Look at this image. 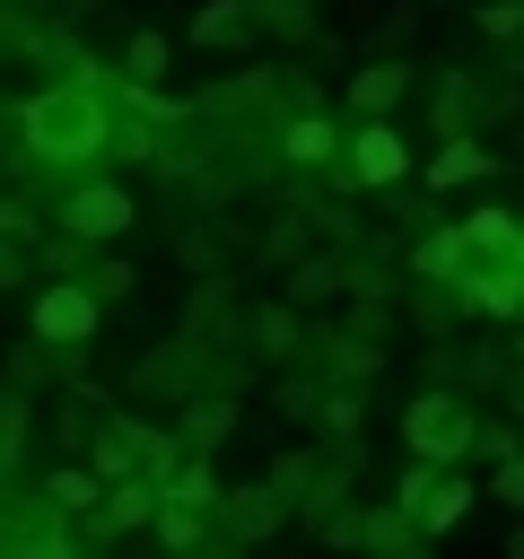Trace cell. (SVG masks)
<instances>
[{"mask_svg": "<svg viewBox=\"0 0 524 559\" xmlns=\"http://www.w3.org/2000/svg\"><path fill=\"white\" fill-rule=\"evenodd\" d=\"M105 148H114V105H105V79H96V70H70L61 87H44V96L17 105V157H26V166L79 175V166H96Z\"/></svg>", "mask_w": 524, "mask_h": 559, "instance_id": "obj_1", "label": "cell"}, {"mask_svg": "<svg viewBox=\"0 0 524 559\" xmlns=\"http://www.w3.org/2000/svg\"><path fill=\"white\" fill-rule=\"evenodd\" d=\"M402 445H410L419 463H463V454H480V411H472L463 393L428 384V393H410V411H402Z\"/></svg>", "mask_w": 524, "mask_h": 559, "instance_id": "obj_2", "label": "cell"}, {"mask_svg": "<svg viewBox=\"0 0 524 559\" xmlns=\"http://www.w3.org/2000/svg\"><path fill=\"white\" fill-rule=\"evenodd\" d=\"M402 175H410V140L393 131V114H367V122L349 131V148H341L332 183H341V192H393Z\"/></svg>", "mask_w": 524, "mask_h": 559, "instance_id": "obj_3", "label": "cell"}, {"mask_svg": "<svg viewBox=\"0 0 524 559\" xmlns=\"http://www.w3.org/2000/svg\"><path fill=\"white\" fill-rule=\"evenodd\" d=\"M96 323H105V297H96L87 280H44L35 306H26V332L52 341V349H70V358L96 341Z\"/></svg>", "mask_w": 524, "mask_h": 559, "instance_id": "obj_4", "label": "cell"}, {"mask_svg": "<svg viewBox=\"0 0 524 559\" xmlns=\"http://www.w3.org/2000/svg\"><path fill=\"white\" fill-rule=\"evenodd\" d=\"M52 227H70L79 245H114V236L140 227V192H131V183H105V175H96V183H70L61 210H52Z\"/></svg>", "mask_w": 524, "mask_h": 559, "instance_id": "obj_5", "label": "cell"}, {"mask_svg": "<svg viewBox=\"0 0 524 559\" xmlns=\"http://www.w3.org/2000/svg\"><path fill=\"white\" fill-rule=\"evenodd\" d=\"M288 515H297V498H288L279 480H245V489H227V498H218V524H227L245 550H253V542H271Z\"/></svg>", "mask_w": 524, "mask_h": 559, "instance_id": "obj_6", "label": "cell"}, {"mask_svg": "<svg viewBox=\"0 0 524 559\" xmlns=\"http://www.w3.org/2000/svg\"><path fill=\"white\" fill-rule=\"evenodd\" d=\"M454 297H463L472 314H498V323H507V314H524V262H515L507 245H498V262H480V253H472V262H463V280H454Z\"/></svg>", "mask_w": 524, "mask_h": 559, "instance_id": "obj_7", "label": "cell"}, {"mask_svg": "<svg viewBox=\"0 0 524 559\" xmlns=\"http://www.w3.org/2000/svg\"><path fill=\"white\" fill-rule=\"evenodd\" d=\"M410 87H419V70H410L402 52H376V61L349 70V114H358V122H367V114H393Z\"/></svg>", "mask_w": 524, "mask_h": 559, "instance_id": "obj_8", "label": "cell"}, {"mask_svg": "<svg viewBox=\"0 0 524 559\" xmlns=\"http://www.w3.org/2000/svg\"><path fill=\"white\" fill-rule=\"evenodd\" d=\"M157 498H166V489H157V472H131V480H105V507L87 515V533H96V542H122L131 524H148V515H157Z\"/></svg>", "mask_w": 524, "mask_h": 559, "instance_id": "obj_9", "label": "cell"}, {"mask_svg": "<svg viewBox=\"0 0 524 559\" xmlns=\"http://www.w3.org/2000/svg\"><path fill=\"white\" fill-rule=\"evenodd\" d=\"M349 288V253H332V245H306L288 271H279V297L288 306H323V297H341Z\"/></svg>", "mask_w": 524, "mask_h": 559, "instance_id": "obj_10", "label": "cell"}, {"mask_svg": "<svg viewBox=\"0 0 524 559\" xmlns=\"http://www.w3.org/2000/svg\"><path fill=\"white\" fill-rule=\"evenodd\" d=\"M245 332H253V358H271V367H297V358H306V323H297L288 297H253Z\"/></svg>", "mask_w": 524, "mask_h": 559, "instance_id": "obj_11", "label": "cell"}, {"mask_svg": "<svg viewBox=\"0 0 524 559\" xmlns=\"http://www.w3.org/2000/svg\"><path fill=\"white\" fill-rule=\"evenodd\" d=\"M341 148H349V140H341V122H332V114H314V105L279 122V157H288V166H341Z\"/></svg>", "mask_w": 524, "mask_h": 559, "instance_id": "obj_12", "label": "cell"}, {"mask_svg": "<svg viewBox=\"0 0 524 559\" xmlns=\"http://www.w3.org/2000/svg\"><path fill=\"white\" fill-rule=\"evenodd\" d=\"M44 507H52V515H79V524H87V515L105 507V472H96V463H79V454H61V463L44 472Z\"/></svg>", "mask_w": 524, "mask_h": 559, "instance_id": "obj_13", "label": "cell"}, {"mask_svg": "<svg viewBox=\"0 0 524 559\" xmlns=\"http://www.w3.org/2000/svg\"><path fill=\"white\" fill-rule=\"evenodd\" d=\"M262 26H253V0H201L192 9V44L201 52H245Z\"/></svg>", "mask_w": 524, "mask_h": 559, "instance_id": "obj_14", "label": "cell"}, {"mask_svg": "<svg viewBox=\"0 0 524 559\" xmlns=\"http://www.w3.org/2000/svg\"><path fill=\"white\" fill-rule=\"evenodd\" d=\"M463 262H472L463 218H454V227H428V236L410 245V280H445V288H454V280H463Z\"/></svg>", "mask_w": 524, "mask_h": 559, "instance_id": "obj_15", "label": "cell"}, {"mask_svg": "<svg viewBox=\"0 0 524 559\" xmlns=\"http://www.w3.org/2000/svg\"><path fill=\"white\" fill-rule=\"evenodd\" d=\"M472 175H498V148H489V140H472V131H463V140H445V148L428 157V192H454V183H472Z\"/></svg>", "mask_w": 524, "mask_h": 559, "instance_id": "obj_16", "label": "cell"}, {"mask_svg": "<svg viewBox=\"0 0 524 559\" xmlns=\"http://www.w3.org/2000/svg\"><path fill=\"white\" fill-rule=\"evenodd\" d=\"M227 428H236V393H192L175 437H183L192 454H210V445H227Z\"/></svg>", "mask_w": 524, "mask_h": 559, "instance_id": "obj_17", "label": "cell"}, {"mask_svg": "<svg viewBox=\"0 0 524 559\" xmlns=\"http://www.w3.org/2000/svg\"><path fill=\"white\" fill-rule=\"evenodd\" d=\"M410 542H419V524H410V507H402V498L358 515V559H393V550H410Z\"/></svg>", "mask_w": 524, "mask_h": 559, "instance_id": "obj_18", "label": "cell"}, {"mask_svg": "<svg viewBox=\"0 0 524 559\" xmlns=\"http://www.w3.org/2000/svg\"><path fill=\"white\" fill-rule=\"evenodd\" d=\"M131 384H140V393H157V402H192V341H166Z\"/></svg>", "mask_w": 524, "mask_h": 559, "instance_id": "obj_19", "label": "cell"}, {"mask_svg": "<svg viewBox=\"0 0 524 559\" xmlns=\"http://www.w3.org/2000/svg\"><path fill=\"white\" fill-rule=\"evenodd\" d=\"M376 367H384L376 341H358V332H332V341H323V384H367Z\"/></svg>", "mask_w": 524, "mask_h": 559, "instance_id": "obj_20", "label": "cell"}, {"mask_svg": "<svg viewBox=\"0 0 524 559\" xmlns=\"http://www.w3.org/2000/svg\"><path fill=\"white\" fill-rule=\"evenodd\" d=\"M157 489H166L175 507H201V515H218V498H227V489H218V472H210V454H183Z\"/></svg>", "mask_w": 524, "mask_h": 559, "instance_id": "obj_21", "label": "cell"}, {"mask_svg": "<svg viewBox=\"0 0 524 559\" xmlns=\"http://www.w3.org/2000/svg\"><path fill=\"white\" fill-rule=\"evenodd\" d=\"M148 533H157V550H166V559H183V550H201V533H210V515H201V507H175V498H157V515H148Z\"/></svg>", "mask_w": 524, "mask_h": 559, "instance_id": "obj_22", "label": "cell"}, {"mask_svg": "<svg viewBox=\"0 0 524 559\" xmlns=\"http://www.w3.org/2000/svg\"><path fill=\"white\" fill-rule=\"evenodd\" d=\"M26 428H35V402H26V384H0V480L17 472V454H26Z\"/></svg>", "mask_w": 524, "mask_h": 559, "instance_id": "obj_23", "label": "cell"}, {"mask_svg": "<svg viewBox=\"0 0 524 559\" xmlns=\"http://www.w3.org/2000/svg\"><path fill=\"white\" fill-rule=\"evenodd\" d=\"M253 26L262 35H279V44H314V0H253Z\"/></svg>", "mask_w": 524, "mask_h": 559, "instance_id": "obj_24", "label": "cell"}, {"mask_svg": "<svg viewBox=\"0 0 524 559\" xmlns=\"http://www.w3.org/2000/svg\"><path fill=\"white\" fill-rule=\"evenodd\" d=\"M306 245H314V227L297 218V201H288V210H271V227H262V262H271V271H288Z\"/></svg>", "mask_w": 524, "mask_h": 559, "instance_id": "obj_25", "label": "cell"}, {"mask_svg": "<svg viewBox=\"0 0 524 559\" xmlns=\"http://www.w3.org/2000/svg\"><path fill=\"white\" fill-rule=\"evenodd\" d=\"M271 411H279V419H314V411H323V376H279V367H271Z\"/></svg>", "mask_w": 524, "mask_h": 559, "instance_id": "obj_26", "label": "cell"}, {"mask_svg": "<svg viewBox=\"0 0 524 559\" xmlns=\"http://www.w3.org/2000/svg\"><path fill=\"white\" fill-rule=\"evenodd\" d=\"M122 61H131V87H157V79H166V35H157V26H131Z\"/></svg>", "mask_w": 524, "mask_h": 559, "instance_id": "obj_27", "label": "cell"}, {"mask_svg": "<svg viewBox=\"0 0 524 559\" xmlns=\"http://www.w3.org/2000/svg\"><path fill=\"white\" fill-rule=\"evenodd\" d=\"M79 280H87V288H96V297H105V306H122V297H131V288H140V271H131V262H122V253H87V271H79Z\"/></svg>", "mask_w": 524, "mask_h": 559, "instance_id": "obj_28", "label": "cell"}, {"mask_svg": "<svg viewBox=\"0 0 524 559\" xmlns=\"http://www.w3.org/2000/svg\"><path fill=\"white\" fill-rule=\"evenodd\" d=\"M341 332H358V341H376V349H384V341H393V306H384V297H358V306L341 314Z\"/></svg>", "mask_w": 524, "mask_h": 559, "instance_id": "obj_29", "label": "cell"}, {"mask_svg": "<svg viewBox=\"0 0 524 559\" xmlns=\"http://www.w3.org/2000/svg\"><path fill=\"white\" fill-rule=\"evenodd\" d=\"M314 428L323 437H358V384L341 393V384H323V411H314Z\"/></svg>", "mask_w": 524, "mask_h": 559, "instance_id": "obj_30", "label": "cell"}, {"mask_svg": "<svg viewBox=\"0 0 524 559\" xmlns=\"http://www.w3.org/2000/svg\"><path fill=\"white\" fill-rule=\"evenodd\" d=\"M314 472H323V463H314L306 445H288V454H271V480H279L288 498H306V489H314Z\"/></svg>", "mask_w": 524, "mask_h": 559, "instance_id": "obj_31", "label": "cell"}, {"mask_svg": "<svg viewBox=\"0 0 524 559\" xmlns=\"http://www.w3.org/2000/svg\"><path fill=\"white\" fill-rule=\"evenodd\" d=\"M26 280H35V245H26V236H0V297L26 288Z\"/></svg>", "mask_w": 524, "mask_h": 559, "instance_id": "obj_32", "label": "cell"}, {"mask_svg": "<svg viewBox=\"0 0 524 559\" xmlns=\"http://www.w3.org/2000/svg\"><path fill=\"white\" fill-rule=\"evenodd\" d=\"M472 26H480V35H524V0H480Z\"/></svg>", "mask_w": 524, "mask_h": 559, "instance_id": "obj_33", "label": "cell"}, {"mask_svg": "<svg viewBox=\"0 0 524 559\" xmlns=\"http://www.w3.org/2000/svg\"><path fill=\"white\" fill-rule=\"evenodd\" d=\"M489 489H498V498L524 515V454H498V480H489Z\"/></svg>", "mask_w": 524, "mask_h": 559, "instance_id": "obj_34", "label": "cell"}, {"mask_svg": "<svg viewBox=\"0 0 524 559\" xmlns=\"http://www.w3.org/2000/svg\"><path fill=\"white\" fill-rule=\"evenodd\" d=\"M349 297H393V271H376V262H349Z\"/></svg>", "mask_w": 524, "mask_h": 559, "instance_id": "obj_35", "label": "cell"}, {"mask_svg": "<svg viewBox=\"0 0 524 559\" xmlns=\"http://www.w3.org/2000/svg\"><path fill=\"white\" fill-rule=\"evenodd\" d=\"M507 559H524V524H515V533H507Z\"/></svg>", "mask_w": 524, "mask_h": 559, "instance_id": "obj_36", "label": "cell"}, {"mask_svg": "<svg viewBox=\"0 0 524 559\" xmlns=\"http://www.w3.org/2000/svg\"><path fill=\"white\" fill-rule=\"evenodd\" d=\"M507 253H515V262H524V227H515V236H507Z\"/></svg>", "mask_w": 524, "mask_h": 559, "instance_id": "obj_37", "label": "cell"}]
</instances>
